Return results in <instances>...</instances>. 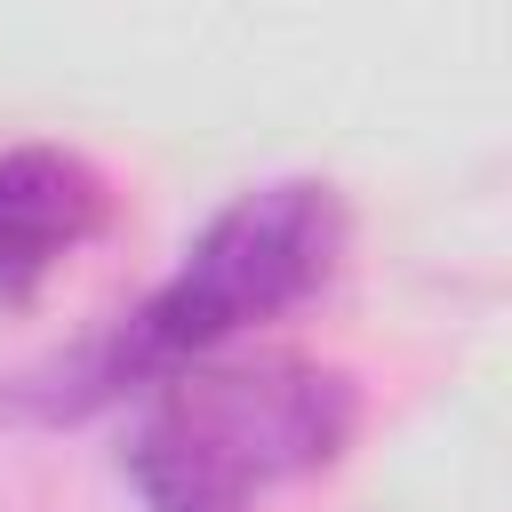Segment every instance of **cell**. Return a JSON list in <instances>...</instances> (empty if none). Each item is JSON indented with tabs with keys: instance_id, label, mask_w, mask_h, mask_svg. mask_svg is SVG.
Returning <instances> with one entry per match:
<instances>
[{
	"instance_id": "6da1fadb",
	"label": "cell",
	"mask_w": 512,
	"mask_h": 512,
	"mask_svg": "<svg viewBox=\"0 0 512 512\" xmlns=\"http://www.w3.org/2000/svg\"><path fill=\"white\" fill-rule=\"evenodd\" d=\"M344 232L352 224H344L336 184H320V176L248 184L232 208L208 216V232L184 248V264L144 304H128L104 336H88L72 360L32 376L24 400L40 416H80V408H104L120 392H144L152 376H168L184 360L240 344L248 328H264V320H280L328 288Z\"/></svg>"
},
{
	"instance_id": "3957f363",
	"label": "cell",
	"mask_w": 512,
	"mask_h": 512,
	"mask_svg": "<svg viewBox=\"0 0 512 512\" xmlns=\"http://www.w3.org/2000/svg\"><path fill=\"white\" fill-rule=\"evenodd\" d=\"M112 224V184L64 144L0 152V296H32L64 256Z\"/></svg>"
},
{
	"instance_id": "7a4b0ae2",
	"label": "cell",
	"mask_w": 512,
	"mask_h": 512,
	"mask_svg": "<svg viewBox=\"0 0 512 512\" xmlns=\"http://www.w3.org/2000/svg\"><path fill=\"white\" fill-rule=\"evenodd\" d=\"M360 432V384L304 352H208L144 384L120 472L144 512H256L328 472Z\"/></svg>"
}]
</instances>
